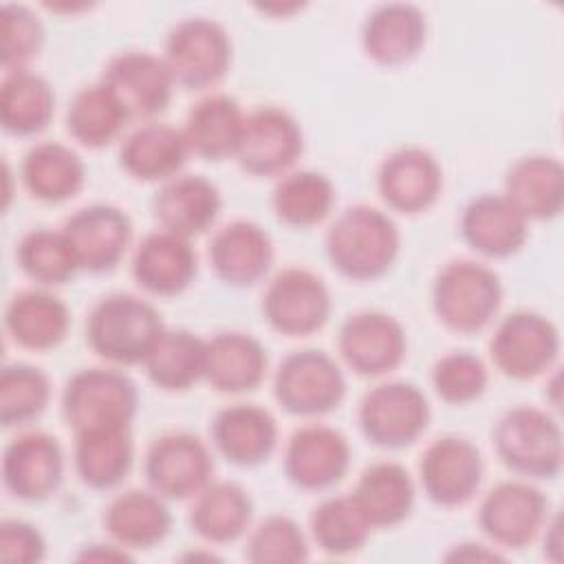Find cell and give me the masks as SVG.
Returning a JSON list of instances; mask_svg holds the SVG:
<instances>
[{"mask_svg":"<svg viewBox=\"0 0 564 564\" xmlns=\"http://www.w3.org/2000/svg\"><path fill=\"white\" fill-rule=\"evenodd\" d=\"M324 249L330 267L341 278L372 282L392 269L401 249V234L386 212L352 205L328 227Z\"/></svg>","mask_w":564,"mask_h":564,"instance_id":"obj_1","label":"cell"},{"mask_svg":"<svg viewBox=\"0 0 564 564\" xmlns=\"http://www.w3.org/2000/svg\"><path fill=\"white\" fill-rule=\"evenodd\" d=\"M163 330L165 324L159 311L132 293L101 297L86 317L90 350L112 366L143 364Z\"/></svg>","mask_w":564,"mask_h":564,"instance_id":"obj_2","label":"cell"},{"mask_svg":"<svg viewBox=\"0 0 564 564\" xmlns=\"http://www.w3.org/2000/svg\"><path fill=\"white\" fill-rule=\"evenodd\" d=\"M137 410V383L117 368H82L62 390V416L75 434L130 427Z\"/></svg>","mask_w":564,"mask_h":564,"instance_id":"obj_3","label":"cell"},{"mask_svg":"<svg viewBox=\"0 0 564 564\" xmlns=\"http://www.w3.org/2000/svg\"><path fill=\"white\" fill-rule=\"evenodd\" d=\"M502 304L500 275L476 260H449L432 282V311L436 319L458 333H480Z\"/></svg>","mask_w":564,"mask_h":564,"instance_id":"obj_4","label":"cell"},{"mask_svg":"<svg viewBox=\"0 0 564 564\" xmlns=\"http://www.w3.org/2000/svg\"><path fill=\"white\" fill-rule=\"evenodd\" d=\"M494 447L500 463L533 480H551L562 471L564 441L553 414L533 405L507 410L494 427Z\"/></svg>","mask_w":564,"mask_h":564,"instance_id":"obj_5","label":"cell"},{"mask_svg":"<svg viewBox=\"0 0 564 564\" xmlns=\"http://www.w3.org/2000/svg\"><path fill=\"white\" fill-rule=\"evenodd\" d=\"M163 62L176 86L187 90L214 88L231 68V37L212 18H185L170 29Z\"/></svg>","mask_w":564,"mask_h":564,"instance_id":"obj_6","label":"cell"},{"mask_svg":"<svg viewBox=\"0 0 564 564\" xmlns=\"http://www.w3.org/2000/svg\"><path fill=\"white\" fill-rule=\"evenodd\" d=\"M273 397L291 416H324L346 397L339 364L324 350L302 348L289 352L273 375Z\"/></svg>","mask_w":564,"mask_h":564,"instance_id":"obj_7","label":"cell"},{"mask_svg":"<svg viewBox=\"0 0 564 564\" xmlns=\"http://www.w3.org/2000/svg\"><path fill=\"white\" fill-rule=\"evenodd\" d=\"M432 419L427 397L410 381H383L370 388L357 408L364 438L381 449H403L416 443Z\"/></svg>","mask_w":564,"mask_h":564,"instance_id":"obj_8","label":"cell"},{"mask_svg":"<svg viewBox=\"0 0 564 564\" xmlns=\"http://www.w3.org/2000/svg\"><path fill=\"white\" fill-rule=\"evenodd\" d=\"M489 355L500 375L531 381L553 368L560 355V330L535 311H513L496 326Z\"/></svg>","mask_w":564,"mask_h":564,"instance_id":"obj_9","label":"cell"},{"mask_svg":"<svg viewBox=\"0 0 564 564\" xmlns=\"http://www.w3.org/2000/svg\"><path fill=\"white\" fill-rule=\"evenodd\" d=\"M330 311L333 300L326 282L302 267L275 273L262 295L264 322L286 337H306L322 330Z\"/></svg>","mask_w":564,"mask_h":564,"instance_id":"obj_10","label":"cell"},{"mask_svg":"<svg viewBox=\"0 0 564 564\" xmlns=\"http://www.w3.org/2000/svg\"><path fill=\"white\" fill-rule=\"evenodd\" d=\"M143 474L152 491L167 502H181L212 482L214 456L196 434L167 432L148 447Z\"/></svg>","mask_w":564,"mask_h":564,"instance_id":"obj_11","label":"cell"},{"mask_svg":"<svg viewBox=\"0 0 564 564\" xmlns=\"http://www.w3.org/2000/svg\"><path fill=\"white\" fill-rule=\"evenodd\" d=\"M304 152L297 119L278 106H260L245 115L234 159L251 176H284Z\"/></svg>","mask_w":564,"mask_h":564,"instance_id":"obj_12","label":"cell"},{"mask_svg":"<svg viewBox=\"0 0 564 564\" xmlns=\"http://www.w3.org/2000/svg\"><path fill=\"white\" fill-rule=\"evenodd\" d=\"M476 520L494 544L518 551L544 529L549 500L529 480H502L482 496Z\"/></svg>","mask_w":564,"mask_h":564,"instance_id":"obj_13","label":"cell"},{"mask_svg":"<svg viewBox=\"0 0 564 564\" xmlns=\"http://www.w3.org/2000/svg\"><path fill=\"white\" fill-rule=\"evenodd\" d=\"M485 463L480 449L465 436L447 434L432 441L419 460V480L427 500L454 509L467 505L480 489Z\"/></svg>","mask_w":564,"mask_h":564,"instance_id":"obj_14","label":"cell"},{"mask_svg":"<svg viewBox=\"0 0 564 564\" xmlns=\"http://www.w3.org/2000/svg\"><path fill=\"white\" fill-rule=\"evenodd\" d=\"M337 348L355 375L383 377L403 364L408 337L397 317L383 311H359L339 326Z\"/></svg>","mask_w":564,"mask_h":564,"instance_id":"obj_15","label":"cell"},{"mask_svg":"<svg viewBox=\"0 0 564 564\" xmlns=\"http://www.w3.org/2000/svg\"><path fill=\"white\" fill-rule=\"evenodd\" d=\"M130 119H152L172 101L174 79L163 57L150 51H123L108 59L99 79Z\"/></svg>","mask_w":564,"mask_h":564,"instance_id":"obj_16","label":"cell"},{"mask_svg":"<svg viewBox=\"0 0 564 564\" xmlns=\"http://www.w3.org/2000/svg\"><path fill=\"white\" fill-rule=\"evenodd\" d=\"M352 449L348 438L324 423L297 427L284 449V476L302 491H326L344 480Z\"/></svg>","mask_w":564,"mask_h":564,"instance_id":"obj_17","label":"cell"},{"mask_svg":"<svg viewBox=\"0 0 564 564\" xmlns=\"http://www.w3.org/2000/svg\"><path fill=\"white\" fill-rule=\"evenodd\" d=\"M77 258L79 271L110 273L132 242L130 216L108 203H93L70 214L62 227Z\"/></svg>","mask_w":564,"mask_h":564,"instance_id":"obj_18","label":"cell"},{"mask_svg":"<svg viewBox=\"0 0 564 564\" xmlns=\"http://www.w3.org/2000/svg\"><path fill=\"white\" fill-rule=\"evenodd\" d=\"M64 480V452L57 438L42 430L18 434L2 452L4 489L22 502L51 498Z\"/></svg>","mask_w":564,"mask_h":564,"instance_id":"obj_19","label":"cell"},{"mask_svg":"<svg viewBox=\"0 0 564 564\" xmlns=\"http://www.w3.org/2000/svg\"><path fill=\"white\" fill-rule=\"evenodd\" d=\"M381 200L399 214L416 216L436 205L443 192V170L436 156L421 145L390 152L377 172Z\"/></svg>","mask_w":564,"mask_h":564,"instance_id":"obj_20","label":"cell"},{"mask_svg":"<svg viewBox=\"0 0 564 564\" xmlns=\"http://www.w3.org/2000/svg\"><path fill=\"white\" fill-rule=\"evenodd\" d=\"M130 271L141 291L156 297H174L196 280L198 256L187 238L159 229L137 245Z\"/></svg>","mask_w":564,"mask_h":564,"instance_id":"obj_21","label":"cell"},{"mask_svg":"<svg viewBox=\"0 0 564 564\" xmlns=\"http://www.w3.org/2000/svg\"><path fill=\"white\" fill-rule=\"evenodd\" d=\"M460 238L465 245L494 260L516 256L529 238V220L505 194H480L460 214Z\"/></svg>","mask_w":564,"mask_h":564,"instance_id":"obj_22","label":"cell"},{"mask_svg":"<svg viewBox=\"0 0 564 564\" xmlns=\"http://www.w3.org/2000/svg\"><path fill=\"white\" fill-rule=\"evenodd\" d=\"M207 256L223 284L247 289L271 271L273 240L253 220H231L214 234Z\"/></svg>","mask_w":564,"mask_h":564,"instance_id":"obj_23","label":"cell"},{"mask_svg":"<svg viewBox=\"0 0 564 564\" xmlns=\"http://www.w3.org/2000/svg\"><path fill=\"white\" fill-rule=\"evenodd\" d=\"M220 209V189L200 174H178L165 181L152 198V212L161 229L187 240L209 231Z\"/></svg>","mask_w":564,"mask_h":564,"instance_id":"obj_24","label":"cell"},{"mask_svg":"<svg viewBox=\"0 0 564 564\" xmlns=\"http://www.w3.org/2000/svg\"><path fill=\"white\" fill-rule=\"evenodd\" d=\"M425 13L410 2H388L375 7L361 26V48L379 66H401L412 62L425 46Z\"/></svg>","mask_w":564,"mask_h":564,"instance_id":"obj_25","label":"cell"},{"mask_svg":"<svg viewBox=\"0 0 564 564\" xmlns=\"http://www.w3.org/2000/svg\"><path fill=\"white\" fill-rule=\"evenodd\" d=\"M278 421L256 403H231L212 421V443L236 467H256L278 447Z\"/></svg>","mask_w":564,"mask_h":564,"instance_id":"obj_26","label":"cell"},{"mask_svg":"<svg viewBox=\"0 0 564 564\" xmlns=\"http://www.w3.org/2000/svg\"><path fill=\"white\" fill-rule=\"evenodd\" d=\"M267 368V348L249 333L225 330L205 339L203 381H207L216 392H251L264 381Z\"/></svg>","mask_w":564,"mask_h":564,"instance_id":"obj_27","label":"cell"},{"mask_svg":"<svg viewBox=\"0 0 564 564\" xmlns=\"http://www.w3.org/2000/svg\"><path fill=\"white\" fill-rule=\"evenodd\" d=\"M104 529L119 546L145 551L161 544L172 531V511L156 491L128 489L115 496L104 511Z\"/></svg>","mask_w":564,"mask_h":564,"instance_id":"obj_28","label":"cell"},{"mask_svg":"<svg viewBox=\"0 0 564 564\" xmlns=\"http://www.w3.org/2000/svg\"><path fill=\"white\" fill-rule=\"evenodd\" d=\"M187 156L183 130L159 121L134 128L119 148L121 170L143 183H165L178 176Z\"/></svg>","mask_w":564,"mask_h":564,"instance_id":"obj_29","label":"cell"},{"mask_svg":"<svg viewBox=\"0 0 564 564\" xmlns=\"http://www.w3.org/2000/svg\"><path fill=\"white\" fill-rule=\"evenodd\" d=\"M9 337L26 350L44 352L57 348L70 328V311L55 293L29 289L15 293L4 308Z\"/></svg>","mask_w":564,"mask_h":564,"instance_id":"obj_30","label":"cell"},{"mask_svg":"<svg viewBox=\"0 0 564 564\" xmlns=\"http://www.w3.org/2000/svg\"><path fill=\"white\" fill-rule=\"evenodd\" d=\"M350 496L372 529L401 524L410 518L416 502L410 471L394 460H377L368 465Z\"/></svg>","mask_w":564,"mask_h":564,"instance_id":"obj_31","label":"cell"},{"mask_svg":"<svg viewBox=\"0 0 564 564\" xmlns=\"http://www.w3.org/2000/svg\"><path fill=\"white\" fill-rule=\"evenodd\" d=\"M527 220H553L564 205V167L557 156L527 154L511 163L502 192Z\"/></svg>","mask_w":564,"mask_h":564,"instance_id":"obj_32","label":"cell"},{"mask_svg":"<svg viewBox=\"0 0 564 564\" xmlns=\"http://www.w3.org/2000/svg\"><path fill=\"white\" fill-rule=\"evenodd\" d=\"M245 115L247 112L231 95L214 93L198 99L189 108L185 126L181 128L189 154L205 161H223L227 156H234L240 141Z\"/></svg>","mask_w":564,"mask_h":564,"instance_id":"obj_33","label":"cell"},{"mask_svg":"<svg viewBox=\"0 0 564 564\" xmlns=\"http://www.w3.org/2000/svg\"><path fill=\"white\" fill-rule=\"evenodd\" d=\"M20 178L24 189L40 203L59 205L75 198L86 183L82 156L64 143H35L22 159Z\"/></svg>","mask_w":564,"mask_h":564,"instance_id":"obj_34","label":"cell"},{"mask_svg":"<svg viewBox=\"0 0 564 564\" xmlns=\"http://www.w3.org/2000/svg\"><path fill=\"white\" fill-rule=\"evenodd\" d=\"M251 518L253 500L249 491L238 482L216 480L194 496L189 527L209 544H229L247 533Z\"/></svg>","mask_w":564,"mask_h":564,"instance_id":"obj_35","label":"cell"},{"mask_svg":"<svg viewBox=\"0 0 564 564\" xmlns=\"http://www.w3.org/2000/svg\"><path fill=\"white\" fill-rule=\"evenodd\" d=\"M73 465L79 480L95 491L119 487L134 465L130 427L75 434Z\"/></svg>","mask_w":564,"mask_h":564,"instance_id":"obj_36","label":"cell"},{"mask_svg":"<svg viewBox=\"0 0 564 564\" xmlns=\"http://www.w3.org/2000/svg\"><path fill=\"white\" fill-rule=\"evenodd\" d=\"M55 115V90L42 75L22 68L4 75L0 86V123L13 137H35Z\"/></svg>","mask_w":564,"mask_h":564,"instance_id":"obj_37","label":"cell"},{"mask_svg":"<svg viewBox=\"0 0 564 564\" xmlns=\"http://www.w3.org/2000/svg\"><path fill=\"white\" fill-rule=\"evenodd\" d=\"M148 379L165 392H185L203 379L205 339L185 328H165L145 361Z\"/></svg>","mask_w":564,"mask_h":564,"instance_id":"obj_38","label":"cell"},{"mask_svg":"<svg viewBox=\"0 0 564 564\" xmlns=\"http://www.w3.org/2000/svg\"><path fill=\"white\" fill-rule=\"evenodd\" d=\"M335 205L333 181L317 170H295L280 176L271 194L275 218L293 229L319 225Z\"/></svg>","mask_w":564,"mask_h":564,"instance_id":"obj_39","label":"cell"},{"mask_svg":"<svg viewBox=\"0 0 564 564\" xmlns=\"http://www.w3.org/2000/svg\"><path fill=\"white\" fill-rule=\"evenodd\" d=\"M128 121L130 117L101 82L77 90L66 110L68 134L88 150H101L117 141Z\"/></svg>","mask_w":564,"mask_h":564,"instance_id":"obj_40","label":"cell"},{"mask_svg":"<svg viewBox=\"0 0 564 564\" xmlns=\"http://www.w3.org/2000/svg\"><path fill=\"white\" fill-rule=\"evenodd\" d=\"M308 524L317 549L333 557L361 551L372 531L352 496H330L322 500L313 509Z\"/></svg>","mask_w":564,"mask_h":564,"instance_id":"obj_41","label":"cell"},{"mask_svg":"<svg viewBox=\"0 0 564 564\" xmlns=\"http://www.w3.org/2000/svg\"><path fill=\"white\" fill-rule=\"evenodd\" d=\"M15 262L20 271L40 286H59L77 271V258L64 231L37 227L26 231L15 247Z\"/></svg>","mask_w":564,"mask_h":564,"instance_id":"obj_42","label":"cell"},{"mask_svg":"<svg viewBox=\"0 0 564 564\" xmlns=\"http://www.w3.org/2000/svg\"><path fill=\"white\" fill-rule=\"evenodd\" d=\"M51 401V379L37 366L15 361L0 375V423L4 427L26 425L44 414Z\"/></svg>","mask_w":564,"mask_h":564,"instance_id":"obj_43","label":"cell"},{"mask_svg":"<svg viewBox=\"0 0 564 564\" xmlns=\"http://www.w3.org/2000/svg\"><path fill=\"white\" fill-rule=\"evenodd\" d=\"M245 557L253 564H297L308 560V542L293 518L273 513L249 533Z\"/></svg>","mask_w":564,"mask_h":564,"instance_id":"obj_44","label":"cell"},{"mask_svg":"<svg viewBox=\"0 0 564 564\" xmlns=\"http://www.w3.org/2000/svg\"><path fill=\"white\" fill-rule=\"evenodd\" d=\"M430 381L441 401L449 405H467L485 394L489 370L474 352L454 350L434 361Z\"/></svg>","mask_w":564,"mask_h":564,"instance_id":"obj_45","label":"cell"},{"mask_svg":"<svg viewBox=\"0 0 564 564\" xmlns=\"http://www.w3.org/2000/svg\"><path fill=\"white\" fill-rule=\"evenodd\" d=\"M44 44V26L33 9L9 2L2 7V68L7 73L22 70L40 55Z\"/></svg>","mask_w":564,"mask_h":564,"instance_id":"obj_46","label":"cell"},{"mask_svg":"<svg viewBox=\"0 0 564 564\" xmlns=\"http://www.w3.org/2000/svg\"><path fill=\"white\" fill-rule=\"evenodd\" d=\"M46 555L42 531L26 520H2L0 524V560L15 564H35Z\"/></svg>","mask_w":564,"mask_h":564,"instance_id":"obj_47","label":"cell"},{"mask_svg":"<svg viewBox=\"0 0 564 564\" xmlns=\"http://www.w3.org/2000/svg\"><path fill=\"white\" fill-rule=\"evenodd\" d=\"M79 560H106V562H130L132 557L128 555V549L119 546L117 542L112 544H90L79 553Z\"/></svg>","mask_w":564,"mask_h":564,"instance_id":"obj_48","label":"cell"},{"mask_svg":"<svg viewBox=\"0 0 564 564\" xmlns=\"http://www.w3.org/2000/svg\"><path fill=\"white\" fill-rule=\"evenodd\" d=\"M460 549H465V551H452L447 557L449 560H500V555L498 553H494V551H489V549H485L482 544H474V542H465V544H458Z\"/></svg>","mask_w":564,"mask_h":564,"instance_id":"obj_49","label":"cell"}]
</instances>
